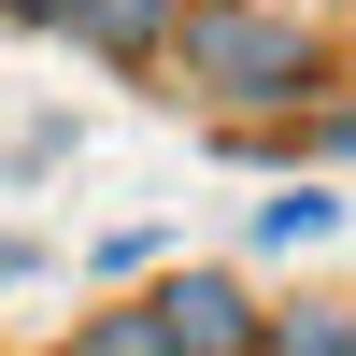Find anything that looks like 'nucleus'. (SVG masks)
I'll return each instance as SVG.
<instances>
[{
    "instance_id": "nucleus-1",
    "label": "nucleus",
    "mask_w": 356,
    "mask_h": 356,
    "mask_svg": "<svg viewBox=\"0 0 356 356\" xmlns=\"http://www.w3.org/2000/svg\"><path fill=\"white\" fill-rule=\"evenodd\" d=\"M157 72L186 86L200 114H314L342 86V43L300 15V0H186Z\"/></svg>"
},
{
    "instance_id": "nucleus-6",
    "label": "nucleus",
    "mask_w": 356,
    "mask_h": 356,
    "mask_svg": "<svg viewBox=\"0 0 356 356\" xmlns=\"http://www.w3.org/2000/svg\"><path fill=\"white\" fill-rule=\"evenodd\" d=\"M57 356H171V342H157V314H143V300H114V314H72V342H57Z\"/></svg>"
},
{
    "instance_id": "nucleus-4",
    "label": "nucleus",
    "mask_w": 356,
    "mask_h": 356,
    "mask_svg": "<svg viewBox=\"0 0 356 356\" xmlns=\"http://www.w3.org/2000/svg\"><path fill=\"white\" fill-rule=\"evenodd\" d=\"M300 243H342L328 171H285V200H257V257H300Z\"/></svg>"
},
{
    "instance_id": "nucleus-3",
    "label": "nucleus",
    "mask_w": 356,
    "mask_h": 356,
    "mask_svg": "<svg viewBox=\"0 0 356 356\" xmlns=\"http://www.w3.org/2000/svg\"><path fill=\"white\" fill-rule=\"evenodd\" d=\"M171 15H186V0H57V43H72V57H100V72H157V57H171Z\"/></svg>"
},
{
    "instance_id": "nucleus-5",
    "label": "nucleus",
    "mask_w": 356,
    "mask_h": 356,
    "mask_svg": "<svg viewBox=\"0 0 356 356\" xmlns=\"http://www.w3.org/2000/svg\"><path fill=\"white\" fill-rule=\"evenodd\" d=\"M257 356H356V300H300L257 328Z\"/></svg>"
},
{
    "instance_id": "nucleus-10",
    "label": "nucleus",
    "mask_w": 356,
    "mask_h": 356,
    "mask_svg": "<svg viewBox=\"0 0 356 356\" xmlns=\"http://www.w3.org/2000/svg\"><path fill=\"white\" fill-rule=\"evenodd\" d=\"M0 29H57V0H0Z\"/></svg>"
},
{
    "instance_id": "nucleus-2",
    "label": "nucleus",
    "mask_w": 356,
    "mask_h": 356,
    "mask_svg": "<svg viewBox=\"0 0 356 356\" xmlns=\"http://www.w3.org/2000/svg\"><path fill=\"white\" fill-rule=\"evenodd\" d=\"M143 314H157V342H171V356H257V328H271V300H257L228 257H186V271L157 257Z\"/></svg>"
},
{
    "instance_id": "nucleus-8",
    "label": "nucleus",
    "mask_w": 356,
    "mask_h": 356,
    "mask_svg": "<svg viewBox=\"0 0 356 356\" xmlns=\"http://www.w3.org/2000/svg\"><path fill=\"white\" fill-rule=\"evenodd\" d=\"M300 157H356V100H314L300 114Z\"/></svg>"
},
{
    "instance_id": "nucleus-7",
    "label": "nucleus",
    "mask_w": 356,
    "mask_h": 356,
    "mask_svg": "<svg viewBox=\"0 0 356 356\" xmlns=\"http://www.w3.org/2000/svg\"><path fill=\"white\" fill-rule=\"evenodd\" d=\"M157 257H171L157 228H100V271H114V285H143V271H157Z\"/></svg>"
},
{
    "instance_id": "nucleus-9",
    "label": "nucleus",
    "mask_w": 356,
    "mask_h": 356,
    "mask_svg": "<svg viewBox=\"0 0 356 356\" xmlns=\"http://www.w3.org/2000/svg\"><path fill=\"white\" fill-rule=\"evenodd\" d=\"M29 271H43V257H29V243H15V228H0V300H15V285H29Z\"/></svg>"
}]
</instances>
